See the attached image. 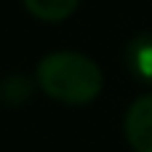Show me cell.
Instances as JSON below:
<instances>
[{
    "label": "cell",
    "instance_id": "1",
    "mask_svg": "<svg viewBox=\"0 0 152 152\" xmlns=\"http://www.w3.org/2000/svg\"><path fill=\"white\" fill-rule=\"evenodd\" d=\"M37 86L45 96L64 104H88L102 94L99 64L77 51H53L37 64Z\"/></svg>",
    "mask_w": 152,
    "mask_h": 152
},
{
    "label": "cell",
    "instance_id": "2",
    "mask_svg": "<svg viewBox=\"0 0 152 152\" xmlns=\"http://www.w3.org/2000/svg\"><path fill=\"white\" fill-rule=\"evenodd\" d=\"M123 131L134 152H152V94L139 96L128 107Z\"/></svg>",
    "mask_w": 152,
    "mask_h": 152
},
{
    "label": "cell",
    "instance_id": "3",
    "mask_svg": "<svg viewBox=\"0 0 152 152\" xmlns=\"http://www.w3.org/2000/svg\"><path fill=\"white\" fill-rule=\"evenodd\" d=\"M126 69L144 86H152V32H139L126 43Z\"/></svg>",
    "mask_w": 152,
    "mask_h": 152
},
{
    "label": "cell",
    "instance_id": "4",
    "mask_svg": "<svg viewBox=\"0 0 152 152\" xmlns=\"http://www.w3.org/2000/svg\"><path fill=\"white\" fill-rule=\"evenodd\" d=\"M35 94V83L21 75V72H13L8 77L0 80V102L5 107H19V104H27Z\"/></svg>",
    "mask_w": 152,
    "mask_h": 152
},
{
    "label": "cell",
    "instance_id": "5",
    "mask_svg": "<svg viewBox=\"0 0 152 152\" xmlns=\"http://www.w3.org/2000/svg\"><path fill=\"white\" fill-rule=\"evenodd\" d=\"M24 8L43 21H61L67 16H72L80 5V0H21Z\"/></svg>",
    "mask_w": 152,
    "mask_h": 152
}]
</instances>
